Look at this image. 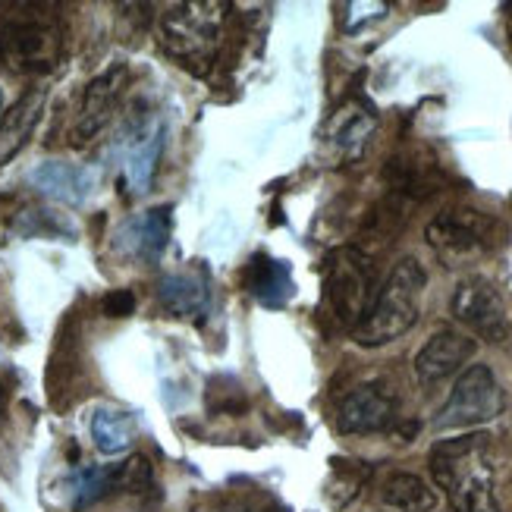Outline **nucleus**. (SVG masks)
<instances>
[{
    "label": "nucleus",
    "mask_w": 512,
    "mask_h": 512,
    "mask_svg": "<svg viewBox=\"0 0 512 512\" xmlns=\"http://www.w3.org/2000/svg\"><path fill=\"white\" fill-rule=\"evenodd\" d=\"M450 311L459 324H465L472 333H478L487 343H500L509 333V308L500 296V289L487 277H465L450 302Z\"/></svg>",
    "instance_id": "8"
},
{
    "label": "nucleus",
    "mask_w": 512,
    "mask_h": 512,
    "mask_svg": "<svg viewBox=\"0 0 512 512\" xmlns=\"http://www.w3.org/2000/svg\"><path fill=\"white\" fill-rule=\"evenodd\" d=\"M478 349V343L469 337V333L459 330H437L434 337L418 349L415 355V377L425 387H434L440 381L453 377L465 362L472 359Z\"/></svg>",
    "instance_id": "11"
},
{
    "label": "nucleus",
    "mask_w": 512,
    "mask_h": 512,
    "mask_svg": "<svg viewBox=\"0 0 512 512\" xmlns=\"http://www.w3.org/2000/svg\"><path fill=\"white\" fill-rule=\"evenodd\" d=\"M371 465L362 459H333L330 462V478H327V500L343 509L349 506L355 497L365 491V484L371 481Z\"/></svg>",
    "instance_id": "20"
},
{
    "label": "nucleus",
    "mask_w": 512,
    "mask_h": 512,
    "mask_svg": "<svg viewBox=\"0 0 512 512\" xmlns=\"http://www.w3.org/2000/svg\"><path fill=\"white\" fill-rule=\"evenodd\" d=\"M425 239L443 264L462 267L497 246V224L475 208H447L428 224Z\"/></svg>",
    "instance_id": "6"
},
{
    "label": "nucleus",
    "mask_w": 512,
    "mask_h": 512,
    "mask_svg": "<svg viewBox=\"0 0 512 512\" xmlns=\"http://www.w3.org/2000/svg\"><path fill=\"white\" fill-rule=\"evenodd\" d=\"M431 475L456 512H500L487 434L440 440L431 450Z\"/></svg>",
    "instance_id": "1"
},
{
    "label": "nucleus",
    "mask_w": 512,
    "mask_h": 512,
    "mask_svg": "<svg viewBox=\"0 0 512 512\" xmlns=\"http://www.w3.org/2000/svg\"><path fill=\"white\" fill-rule=\"evenodd\" d=\"M374 114L368 107L352 104L346 110H340L337 123H333V145H337L346 158H359L368 145V136L374 132Z\"/></svg>",
    "instance_id": "21"
},
{
    "label": "nucleus",
    "mask_w": 512,
    "mask_h": 512,
    "mask_svg": "<svg viewBox=\"0 0 512 512\" xmlns=\"http://www.w3.org/2000/svg\"><path fill=\"white\" fill-rule=\"evenodd\" d=\"M19 10L0 22V66L22 76L51 73L63 54L60 19L38 4H19Z\"/></svg>",
    "instance_id": "4"
},
{
    "label": "nucleus",
    "mask_w": 512,
    "mask_h": 512,
    "mask_svg": "<svg viewBox=\"0 0 512 512\" xmlns=\"http://www.w3.org/2000/svg\"><path fill=\"white\" fill-rule=\"evenodd\" d=\"M151 484V465L145 456H132L120 465L117 472V487L120 491H129V494H142L145 487Z\"/></svg>",
    "instance_id": "23"
},
{
    "label": "nucleus",
    "mask_w": 512,
    "mask_h": 512,
    "mask_svg": "<svg viewBox=\"0 0 512 512\" xmlns=\"http://www.w3.org/2000/svg\"><path fill=\"white\" fill-rule=\"evenodd\" d=\"M170 230H173L170 208H151L142 214H132L117 227L114 249L126 258L154 261V258H161V252L167 249Z\"/></svg>",
    "instance_id": "12"
},
{
    "label": "nucleus",
    "mask_w": 512,
    "mask_h": 512,
    "mask_svg": "<svg viewBox=\"0 0 512 512\" xmlns=\"http://www.w3.org/2000/svg\"><path fill=\"white\" fill-rule=\"evenodd\" d=\"M399 403L387 384H362L343 396L337 409L340 434H377L396 425Z\"/></svg>",
    "instance_id": "9"
},
{
    "label": "nucleus",
    "mask_w": 512,
    "mask_h": 512,
    "mask_svg": "<svg viewBox=\"0 0 512 512\" xmlns=\"http://www.w3.org/2000/svg\"><path fill=\"white\" fill-rule=\"evenodd\" d=\"M164 136L167 129L161 120H154L148 129H142L136 139L129 142L126 148V183L132 195H145L158 176V164H161V154H164Z\"/></svg>",
    "instance_id": "16"
},
{
    "label": "nucleus",
    "mask_w": 512,
    "mask_h": 512,
    "mask_svg": "<svg viewBox=\"0 0 512 512\" xmlns=\"http://www.w3.org/2000/svg\"><path fill=\"white\" fill-rule=\"evenodd\" d=\"M95 183L98 176L92 170L66 161H44L35 170H29V186L60 205L88 202V195L95 192Z\"/></svg>",
    "instance_id": "13"
},
{
    "label": "nucleus",
    "mask_w": 512,
    "mask_h": 512,
    "mask_svg": "<svg viewBox=\"0 0 512 512\" xmlns=\"http://www.w3.org/2000/svg\"><path fill=\"white\" fill-rule=\"evenodd\" d=\"M242 286L267 308H280L296 296V280L289 264L264 252L249 258L246 271H242Z\"/></svg>",
    "instance_id": "14"
},
{
    "label": "nucleus",
    "mask_w": 512,
    "mask_h": 512,
    "mask_svg": "<svg viewBox=\"0 0 512 512\" xmlns=\"http://www.w3.org/2000/svg\"><path fill=\"white\" fill-rule=\"evenodd\" d=\"M224 512H286V509L277 506L274 500H255L252 494H246V497L233 500Z\"/></svg>",
    "instance_id": "25"
},
{
    "label": "nucleus",
    "mask_w": 512,
    "mask_h": 512,
    "mask_svg": "<svg viewBox=\"0 0 512 512\" xmlns=\"http://www.w3.org/2000/svg\"><path fill=\"white\" fill-rule=\"evenodd\" d=\"M503 387L487 365H469L459 381L453 384L450 399L434 418L437 431H456V428H475L484 421H494L503 412Z\"/></svg>",
    "instance_id": "7"
},
{
    "label": "nucleus",
    "mask_w": 512,
    "mask_h": 512,
    "mask_svg": "<svg viewBox=\"0 0 512 512\" xmlns=\"http://www.w3.org/2000/svg\"><path fill=\"white\" fill-rule=\"evenodd\" d=\"M101 308L107 318H129L132 311H136V296H132L129 289H114V293L104 296Z\"/></svg>",
    "instance_id": "24"
},
{
    "label": "nucleus",
    "mask_w": 512,
    "mask_h": 512,
    "mask_svg": "<svg viewBox=\"0 0 512 512\" xmlns=\"http://www.w3.org/2000/svg\"><path fill=\"white\" fill-rule=\"evenodd\" d=\"M428 274L415 258H403L393 264L387 283L377 289L362 324L352 330V340L359 346H387L409 333L421 315V296H425Z\"/></svg>",
    "instance_id": "2"
},
{
    "label": "nucleus",
    "mask_w": 512,
    "mask_h": 512,
    "mask_svg": "<svg viewBox=\"0 0 512 512\" xmlns=\"http://www.w3.org/2000/svg\"><path fill=\"white\" fill-rule=\"evenodd\" d=\"M381 506H387L393 512H434L437 497L418 475L393 472L381 484Z\"/></svg>",
    "instance_id": "19"
},
{
    "label": "nucleus",
    "mask_w": 512,
    "mask_h": 512,
    "mask_svg": "<svg viewBox=\"0 0 512 512\" xmlns=\"http://www.w3.org/2000/svg\"><path fill=\"white\" fill-rule=\"evenodd\" d=\"M230 4L217 0H189L161 13L158 41L161 48L195 76H205L217 57V41L224 35Z\"/></svg>",
    "instance_id": "3"
},
{
    "label": "nucleus",
    "mask_w": 512,
    "mask_h": 512,
    "mask_svg": "<svg viewBox=\"0 0 512 512\" xmlns=\"http://www.w3.org/2000/svg\"><path fill=\"white\" fill-rule=\"evenodd\" d=\"M0 104H4V95H0Z\"/></svg>",
    "instance_id": "28"
},
{
    "label": "nucleus",
    "mask_w": 512,
    "mask_h": 512,
    "mask_svg": "<svg viewBox=\"0 0 512 512\" xmlns=\"http://www.w3.org/2000/svg\"><path fill=\"white\" fill-rule=\"evenodd\" d=\"M208 280L202 274H167L158 283V299L161 305L176 318H192L202 315L208 308Z\"/></svg>",
    "instance_id": "17"
},
{
    "label": "nucleus",
    "mask_w": 512,
    "mask_h": 512,
    "mask_svg": "<svg viewBox=\"0 0 512 512\" xmlns=\"http://www.w3.org/2000/svg\"><path fill=\"white\" fill-rule=\"evenodd\" d=\"M377 296L374 261L355 246L330 252L324 261V305L340 327L355 330Z\"/></svg>",
    "instance_id": "5"
},
{
    "label": "nucleus",
    "mask_w": 512,
    "mask_h": 512,
    "mask_svg": "<svg viewBox=\"0 0 512 512\" xmlns=\"http://www.w3.org/2000/svg\"><path fill=\"white\" fill-rule=\"evenodd\" d=\"M117 472H120V465H88V469H79L70 478L73 509H85V506L104 500L107 494L120 491V487H117Z\"/></svg>",
    "instance_id": "22"
},
{
    "label": "nucleus",
    "mask_w": 512,
    "mask_h": 512,
    "mask_svg": "<svg viewBox=\"0 0 512 512\" xmlns=\"http://www.w3.org/2000/svg\"><path fill=\"white\" fill-rule=\"evenodd\" d=\"M123 85H126V66H110L107 73L95 76L88 82L82 104H79V117L73 126V142H92L98 132L114 120L117 114V101L123 95Z\"/></svg>",
    "instance_id": "10"
},
{
    "label": "nucleus",
    "mask_w": 512,
    "mask_h": 512,
    "mask_svg": "<svg viewBox=\"0 0 512 512\" xmlns=\"http://www.w3.org/2000/svg\"><path fill=\"white\" fill-rule=\"evenodd\" d=\"M368 512H393V509H387V506H381V509H368Z\"/></svg>",
    "instance_id": "27"
},
{
    "label": "nucleus",
    "mask_w": 512,
    "mask_h": 512,
    "mask_svg": "<svg viewBox=\"0 0 512 512\" xmlns=\"http://www.w3.org/2000/svg\"><path fill=\"white\" fill-rule=\"evenodd\" d=\"M44 101H48L44 88H29V92L0 117V167H7L16 154L29 145L32 132L44 114Z\"/></svg>",
    "instance_id": "15"
},
{
    "label": "nucleus",
    "mask_w": 512,
    "mask_h": 512,
    "mask_svg": "<svg viewBox=\"0 0 512 512\" xmlns=\"http://www.w3.org/2000/svg\"><path fill=\"white\" fill-rule=\"evenodd\" d=\"M92 440H95V450L104 453V456H120L132 447V440H136V418L123 409H98L92 415Z\"/></svg>",
    "instance_id": "18"
},
{
    "label": "nucleus",
    "mask_w": 512,
    "mask_h": 512,
    "mask_svg": "<svg viewBox=\"0 0 512 512\" xmlns=\"http://www.w3.org/2000/svg\"><path fill=\"white\" fill-rule=\"evenodd\" d=\"M4 418H7V390L0 384V425H4Z\"/></svg>",
    "instance_id": "26"
}]
</instances>
